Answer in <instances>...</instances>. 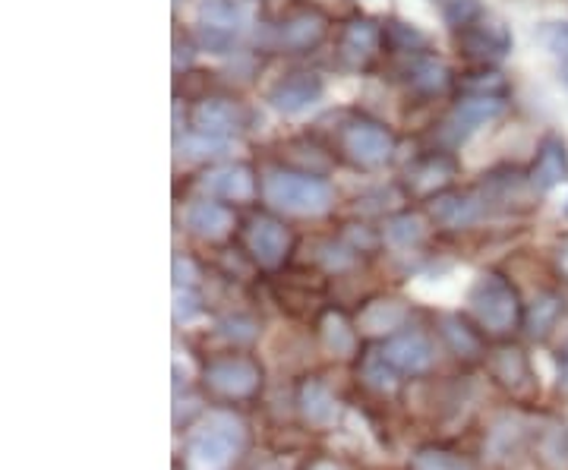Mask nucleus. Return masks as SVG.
I'll return each instance as SVG.
<instances>
[{"mask_svg":"<svg viewBox=\"0 0 568 470\" xmlns=\"http://www.w3.org/2000/svg\"><path fill=\"white\" fill-rule=\"evenodd\" d=\"M250 446L246 423L231 410H212L186 432L183 464L186 470H231Z\"/></svg>","mask_w":568,"mask_h":470,"instance_id":"f257e3e1","label":"nucleus"},{"mask_svg":"<svg viewBox=\"0 0 568 470\" xmlns=\"http://www.w3.org/2000/svg\"><path fill=\"white\" fill-rule=\"evenodd\" d=\"M467 307L474 313V319L493 335H506L518 323V294L499 275H480L470 294H467Z\"/></svg>","mask_w":568,"mask_h":470,"instance_id":"f03ea898","label":"nucleus"},{"mask_svg":"<svg viewBox=\"0 0 568 470\" xmlns=\"http://www.w3.org/2000/svg\"><path fill=\"white\" fill-rule=\"evenodd\" d=\"M203 379L205 389L224 401H244V398H253L263 386V369L244 354H227L205 367Z\"/></svg>","mask_w":568,"mask_h":470,"instance_id":"7ed1b4c3","label":"nucleus"},{"mask_svg":"<svg viewBox=\"0 0 568 470\" xmlns=\"http://www.w3.org/2000/svg\"><path fill=\"white\" fill-rule=\"evenodd\" d=\"M263 190L268 203H275L284 212H297V215H316L332 203V190L323 181L301 177V174H268Z\"/></svg>","mask_w":568,"mask_h":470,"instance_id":"20e7f679","label":"nucleus"},{"mask_svg":"<svg viewBox=\"0 0 568 470\" xmlns=\"http://www.w3.org/2000/svg\"><path fill=\"white\" fill-rule=\"evenodd\" d=\"M383 354H386L388 364L398 369L402 376H420V372H426V369L433 367V360H436L433 341H429L426 335H420V331L395 335L386 348H383Z\"/></svg>","mask_w":568,"mask_h":470,"instance_id":"39448f33","label":"nucleus"},{"mask_svg":"<svg viewBox=\"0 0 568 470\" xmlns=\"http://www.w3.org/2000/svg\"><path fill=\"white\" fill-rule=\"evenodd\" d=\"M489 369H493L496 382H499L506 391H511L515 398H534V391H537V379H534V372H530V364H528V357H525V350H518V348L496 350V357H493Z\"/></svg>","mask_w":568,"mask_h":470,"instance_id":"423d86ee","label":"nucleus"},{"mask_svg":"<svg viewBox=\"0 0 568 470\" xmlns=\"http://www.w3.org/2000/svg\"><path fill=\"white\" fill-rule=\"evenodd\" d=\"M297 410L304 417V423H310L313 430H332L342 417V405L338 398L332 395L328 386H323L320 379H310L301 386L297 395Z\"/></svg>","mask_w":568,"mask_h":470,"instance_id":"0eeeda50","label":"nucleus"},{"mask_svg":"<svg viewBox=\"0 0 568 470\" xmlns=\"http://www.w3.org/2000/svg\"><path fill=\"white\" fill-rule=\"evenodd\" d=\"M345 149L361 164L376 167L392 155V140H388L386 130L376 126V123H357L345 133Z\"/></svg>","mask_w":568,"mask_h":470,"instance_id":"6e6552de","label":"nucleus"},{"mask_svg":"<svg viewBox=\"0 0 568 470\" xmlns=\"http://www.w3.org/2000/svg\"><path fill=\"white\" fill-rule=\"evenodd\" d=\"M320 92H323V82L316 80V76H310V73H301V76H291V80H284L275 85L272 104H275L278 111L294 114V111H301L306 104L316 102Z\"/></svg>","mask_w":568,"mask_h":470,"instance_id":"1a4fd4ad","label":"nucleus"},{"mask_svg":"<svg viewBox=\"0 0 568 470\" xmlns=\"http://www.w3.org/2000/svg\"><path fill=\"white\" fill-rule=\"evenodd\" d=\"M250 249L260 259V266L275 268L287 253V231L275 222H256L250 227Z\"/></svg>","mask_w":568,"mask_h":470,"instance_id":"9d476101","label":"nucleus"},{"mask_svg":"<svg viewBox=\"0 0 568 470\" xmlns=\"http://www.w3.org/2000/svg\"><path fill=\"white\" fill-rule=\"evenodd\" d=\"M205 190L222 196V200H250L256 193V184H253V174L246 167H227V171H215L205 177Z\"/></svg>","mask_w":568,"mask_h":470,"instance_id":"9b49d317","label":"nucleus"},{"mask_svg":"<svg viewBox=\"0 0 568 470\" xmlns=\"http://www.w3.org/2000/svg\"><path fill=\"white\" fill-rule=\"evenodd\" d=\"M186 225L193 227L200 237L219 241L231 231V212L219 203H196L186 212Z\"/></svg>","mask_w":568,"mask_h":470,"instance_id":"f8f14e48","label":"nucleus"},{"mask_svg":"<svg viewBox=\"0 0 568 470\" xmlns=\"http://www.w3.org/2000/svg\"><path fill=\"white\" fill-rule=\"evenodd\" d=\"M398 376L402 372L388 364L383 350H369L364 357V364H361V379H364L366 389L376 391V395H392V391L398 389Z\"/></svg>","mask_w":568,"mask_h":470,"instance_id":"ddd939ff","label":"nucleus"},{"mask_svg":"<svg viewBox=\"0 0 568 470\" xmlns=\"http://www.w3.org/2000/svg\"><path fill=\"white\" fill-rule=\"evenodd\" d=\"M568 162H566V149L559 140H547L544 149H540V159L534 164V184L540 190H549L552 184L566 181Z\"/></svg>","mask_w":568,"mask_h":470,"instance_id":"4468645a","label":"nucleus"},{"mask_svg":"<svg viewBox=\"0 0 568 470\" xmlns=\"http://www.w3.org/2000/svg\"><path fill=\"white\" fill-rule=\"evenodd\" d=\"M407 319V309L398 300H376L361 313V328L369 335H388L395 328H402Z\"/></svg>","mask_w":568,"mask_h":470,"instance_id":"2eb2a0df","label":"nucleus"},{"mask_svg":"<svg viewBox=\"0 0 568 470\" xmlns=\"http://www.w3.org/2000/svg\"><path fill=\"white\" fill-rule=\"evenodd\" d=\"M521 439H525V423H521L518 417H503V420L493 427V432H489V458H496V461L511 458V451L521 446Z\"/></svg>","mask_w":568,"mask_h":470,"instance_id":"dca6fc26","label":"nucleus"},{"mask_svg":"<svg viewBox=\"0 0 568 470\" xmlns=\"http://www.w3.org/2000/svg\"><path fill=\"white\" fill-rule=\"evenodd\" d=\"M241 20L244 13L234 0H209L203 7V22L209 32H234Z\"/></svg>","mask_w":568,"mask_h":470,"instance_id":"f3484780","label":"nucleus"},{"mask_svg":"<svg viewBox=\"0 0 568 470\" xmlns=\"http://www.w3.org/2000/svg\"><path fill=\"white\" fill-rule=\"evenodd\" d=\"M410 470H474L470 461L448 449H420L410 454Z\"/></svg>","mask_w":568,"mask_h":470,"instance_id":"a211bd4d","label":"nucleus"},{"mask_svg":"<svg viewBox=\"0 0 568 470\" xmlns=\"http://www.w3.org/2000/svg\"><path fill=\"white\" fill-rule=\"evenodd\" d=\"M323 341L325 348L332 350L335 357H351L354 348H357V335H354V328H347V323L342 316H328V319H325Z\"/></svg>","mask_w":568,"mask_h":470,"instance_id":"6ab92c4d","label":"nucleus"},{"mask_svg":"<svg viewBox=\"0 0 568 470\" xmlns=\"http://www.w3.org/2000/svg\"><path fill=\"white\" fill-rule=\"evenodd\" d=\"M196 123L203 126L205 133H227L237 126V111L224 102H209L196 111Z\"/></svg>","mask_w":568,"mask_h":470,"instance_id":"aec40b11","label":"nucleus"},{"mask_svg":"<svg viewBox=\"0 0 568 470\" xmlns=\"http://www.w3.org/2000/svg\"><path fill=\"white\" fill-rule=\"evenodd\" d=\"M559 313H562V304L549 294V297H540L534 307H530V319L528 326L534 335H547L549 328L556 326V319H559Z\"/></svg>","mask_w":568,"mask_h":470,"instance_id":"412c9836","label":"nucleus"},{"mask_svg":"<svg viewBox=\"0 0 568 470\" xmlns=\"http://www.w3.org/2000/svg\"><path fill=\"white\" fill-rule=\"evenodd\" d=\"M433 215L448 227H465L467 222H474V203H467V200H439L433 205Z\"/></svg>","mask_w":568,"mask_h":470,"instance_id":"4be33fe9","label":"nucleus"},{"mask_svg":"<svg viewBox=\"0 0 568 470\" xmlns=\"http://www.w3.org/2000/svg\"><path fill=\"white\" fill-rule=\"evenodd\" d=\"M443 326H446L443 331H446L448 345H452V350H455L458 357H477L480 345H477V338H474L465 326H458V319H452V316H448Z\"/></svg>","mask_w":568,"mask_h":470,"instance_id":"5701e85b","label":"nucleus"},{"mask_svg":"<svg viewBox=\"0 0 568 470\" xmlns=\"http://www.w3.org/2000/svg\"><path fill=\"white\" fill-rule=\"evenodd\" d=\"M499 111H503V104L496 102V99H477V102H467L458 108V121H467L470 126H477V123L496 117Z\"/></svg>","mask_w":568,"mask_h":470,"instance_id":"b1692460","label":"nucleus"},{"mask_svg":"<svg viewBox=\"0 0 568 470\" xmlns=\"http://www.w3.org/2000/svg\"><path fill=\"white\" fill-rule=\"evenodd\" d=\"M323 35V25H320V20H297L291 22L287 29H284V41L287 44H294V48H304V44H313V41Z\"/></svg>","mask_w":568,"mask_h":470,"instance_id":"393cba45","label":"nucleus"},{"mask_svg":"<svg viewBox=\"0 0 568 470\" xmlns=\"http://www.w3.org/2000/svg\"><path fill=\"white\" fill-rule=\"evenodd\" d=\"M376 44V29L369 22H351L345 32V48L347 51H357V54H366L373 51Z\"/></svg>","mask_w":568,"mask_h":470,"instance_id":"a878e982","label":"nucleus"},{"mask_svg":"<svg viewBox=\"0 0 568 470\" xmlns=\"http://www.w3.org/2000/svg\"><path fill=\"white\" fill-rule=\"evenodd\" d=\"M178 304H174V319L178 323H190L193 316H200V297L190 290V287H178V297H174Z\"/></svg>","mask_w":568,"mask_h":470,"instance_id":"bb28decb","label":"nucleus"},{"mask_svg":"<svg viewBox=\"0 0 568 470\" xmlns=\"http://www.w3.org/2000/svg\"><path fill=\"white\" fill-rule=\"evenodd\" d=\"M477 13V3L474 0H462V3H455L452 10H448V20L455 22V25H467V20Z\"/></svg>","mask_w":568,"mask_h":470,"instance_id":"cd10ccee","label":"nucleus"},{"mask_svg":"<svg viewBox=\"0 0 568 470\" xmlns=\"http://www.w3.org/2000/svg\"><path fill=\"white\" fill-rule=\"evenodd\" d=\"M388 234L395 237V241H402V244H410V241H417L420 237V231L414 222H395V225L388 227Z\"/></svg>","mask_w":568,"mask_h":470,"instance_id":"c85d7f7f","label":"nucleus"},{"mask_svg":"<svg viewBox=\"0 0 568 470\" xmlns=\"http://www.w3.org/2000/svg\"><path fill=\"white\" fill-rule=\"evenodd\" d=\"M559 389L568 395V345L562 350V364H559Z\"/></svg>","mask_w":568,"mask_h":470,"instance_id":"c756f323","label":"nucleus"},{"mask_svg":"<svg viewBox=\"0 0 568 470\" xmlns=\"http://www.w3.org/2000/svg\"><path fill=\"white\" fill-rule=\"evenodd\" d=\"M559 272H562V275H568V244L559 249Z\"/></svg>","mask_w":568,"mask_h":470,"instance_id":"7c9ffc66","label":"nucleus"},{"mask_svg":"<svg viewBox=\"0 0 568 470\" xmlns=\"http://www.w3.org/2000/svg\"><path fill=\"white\" fill-rule=\"evenodd\" d=\"M313 470H342V468H338V464H328V461H320Z\"/></svg>","mask_w":568,"mask_h":470,"instance_id":"2f4dec72","label":"nucleus"},{"mask_svg":"<svg viewBox=\"0 0 568 470\" xmlns=\"http://www.w3.org/2000/svg\"><path fill=\"white\" fill-rule=\"evenodd\" d=\"M566 82H568V63H566Z\"/></svg>","mask_w":568,"mask_h":470,"instance_id":"473e14b6","label":"nucleus"}]
</instances>
